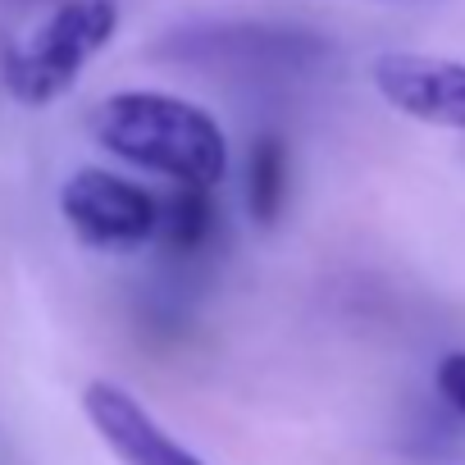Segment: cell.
Instances as JSON below:
<instances>
[{
    "label": "cell",
    "mask_w": 465,
    "mask_h": 465,
    "mask_svg": "<svg viewBox=\"0 0 465 465\" xmlns=\"http://www.w3.org/2000/svg\"><path fill=\"white\" fill-rule=\"evenodd\" d=\"M433 383H438V392H442V401L465 420V351H447L442 361H438V374H433Z\"/></svg>",
    "instance_id": "cell-8"
},
{
    "label": "cell",
    "mask_w": 465,
    "mask_h": 465,
    "mask_svg": "<svg viewBox=\"0 0 465 465\" xmlns=\"http://www.w3.org/2000/svg\"><path fill=\"white\" fill-rule=\"evenodd\" d=\"M370 83L388 110L465 133V60L451 55H415V51H383L370 64Z\"/></svg>",
    "instance_id": "cell-4"
},
{
    "label": "cell",
    "mask_w": 465,
    "mask_h": 465,
    "mask_svg": "<svg viewBox=\"0 0 465 465\" xmlns=\"http://www.w3.org/2000/svg\"><path fill=\"white\" fill-rule=\"evenodd\" d=\"M87 128L96 146H105L114 160L169 178L173 187L214 192L232 164L223 124L205 105L173 92H151V87L114 92L92 110Z\"/></svg>",
    "instance_id": "cell-1"
},
{
    "label": "cell",
    "mask_w": 465,
    "mask_h": 465,
    "mask_svg": "<svg viewBox=\"0 0 465 465\" xmlns=\"http://www.w3.org/2000/svg\"><path fill=\"white\" fill-rule=\"evenodd\" d=\"M119 33V5L114 0H64L42 24H33L24 37L5 42L0 51V83L19 105H51L74 83L83 69L114 42Z\"/></svg>",
    "instance_id": "cell-2"
},
{
    "label": "cell",
    "mask_w": 465,
    "mask_h": 465,
    "mask_svg": "<svg viewBox=\"0 0 465 465\" xmlns=\"http://www.w3.org/2000/svg\"><path fill=\"white\" fill-rule=\"evenodd\" d=\"M242 201L256 228H274L292 201V151L279 133H261L247 151V183Z\"/></svg>",
    "instance_id": "cell-6"
},
{
    "label": "cell",
    "mask_w": 465,
    "mask_h": 465,
    "mask_svg": "<svg viewBox=\"0 0 465 465\" xmlns=\"http://www.w3.org/2000/svg\"><path fill=\"white\" fill-rule=\"evenodd\" d=\"M219 228V205L214 192L205 187H173V196H164V214H160V247L169 256H201Z\"/></svg>",
    "instance_id": "cell-7"
},
{
    "label": "cell",
    "mask_w": 465,
    "mask_h": 465,
    "mask_svg": "<svg viewBox=\"0 0 465 465\" xmlns=\"http://www.w3.org/2000/svg\"><path fill=\"white\" fill-rule=\"evenodd\" d=\"M83 411L101 442L124 460V465H210L201 460L187 442H178L128 388L110 379H92L83 388Z\"/></svg>",
    "instance_id": "cell-5"
},
{
    "label": "cell",
    "mask_w": 465,
    "mask_h": 465,
    "mask_svg": "<svg viewBox=\"0 0 465 465\" xmlns=\"http://www.w3.org/2000/svg\"><path fill=\"white\" fill-rule=\"evenodd\" d=\"M60 214L83 247L105 256H128L160 238L164 201L124 173L87 164L69 173V183L60 187Z\"/></svg>",
    "instance_id": "cell-3"
}]
</instances>
